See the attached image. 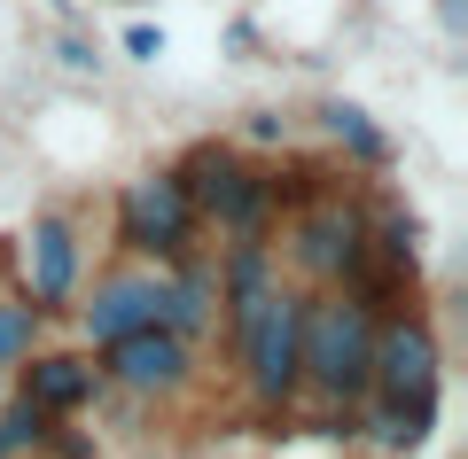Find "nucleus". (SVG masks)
I'll return each instance as SVG.
<instances>
[{
    "instance_id": "nucleus-10",
    "label": "nucleus",
    "mask_w": 468,
    "mask_h": 459,
    "mask_svg": "<svg viewBox=\"0 0 468 459\" xmlns=\"http://www.w3.org/2000/svg\"><path fill=\"white\" fill-rule=\"evenodd\" d=\"M8 390H16L24 405H39L48 421H70V412H86L110 381H101L94 350H32L24 366H8Z\"/></svg>"
},
{
    "instance_id": "nucleus-15",
    "label": "nucleus",
    "mask_w": 468,
    "mask_h": 459,
    "mask_svg": "<svg viewBox=\"0 0 468 459\" xmlns=\"http://www.w3.org/2000/svg\"><path fill=\"white\" fill-rule=\"evenodd\" d=\"M125 55H133V63H165V55H172L165 24H125Z\"/></svg>"
},
{
    "instance_id": "nucleus-18",
    "label": "nucleus",
    "mask_w": 468,
    "mask_h": 459,
    "mask_svg": "<svg viewBox=\"0 0 468 459\" xmlns=\"http://www.w3.org/2000/svg\"><path fill=\"white\" fill-rule=\"evenodd\" d=\"M437 24H445V32L461 39V32H468V0H437Z\"/></svg>"
},
{
    "instance_id": "nucleus-8",
    "label": "nucleus",
    "mask_w": 468,
    "mask_h": 459,
    "mask_svg": "<svg viewBox=\"0 0 468 459\" xmlns=\"http://www.w3.org/2000/svg\"><path fill=\"white\" fill-rule=\"evenodd\" d=\"M70 312H79L86 350L117 343V335H133V328H156L165 319V265H141V257L110 265V273H94V288H79Z\"/></svg>"
},
{
    "instance_id": "nucleus-16",
    "label": "nucleus",
    "mask_w": 468,
    "mask_h": 459,
    "mask_svg": "<svg viewBox=\"0 0 468 459\" xmlns=\"http://www.w3.org/2000/svg\"><path fill=\"white\" fill-rule=\"evenodd\" d=\"M242 141H258V148H289V117H282V110H250Z\"/></svg>"
},
{
    "instance_id": "nucleus-12",
    "label": "nucleus",
    "mask_w": 468,
    "mask_h": 459,
    "mask_svg": "<svg viewBox=\"0 0 468 459\" xmlns=\"http://www.w3.org/2000/svg\"><path fill=\"white\" fill-rule=\"evenodd\" d=\"M320 132H328V141L344 148V164H359V172H383V164H390V132L375 125L359 101H344V94L320 101Z\"/></svg>"
},
{
    "instance_id": "nucleus-19",
    "label": "nucleus",
    "mask_w": 468,
    "mask_h": 459,
    "mask_svg": "<svg viewBox=\"0 0 468 459\" xmlns=\"http://www.w3.org/2000/svg\"><path fill=\"white\" fill-rule=\"evenodd\" d=\"M0 397H8V366H0Z\"/></svg>"
},
{
    "instance_id": "nucleus-3",
    "label": "nucleus",
    "mask_w": 468,
    "mask_h": 459,
    "mask_svg": "<svg viewBox=\"0 0 468 459\" xmlns=\"http://www.w3.org/2000/svg\"><path fill=\"white\" fill-rule=\"evenodd\" d=\"M172 180H180L187 211H196L203 234H227V242H273V218H282V172L250 164L234 141H196L172 164Z\"/></svg>"
},
{
    "instance_id": "nucleus-4",
    "label": "nucleus",
    "mask_w": 468,
    "mask_h": 459,
    "mask_svg": "<svg viewBox=\"0 0 468 459\" xmlns=\"http://www.w3.org/2000/svg\"><path fill=\"white\" fill-rule=\"evenodd\" d=\"M234 359H242V390L266 421L297 412V390H304V288L297 280H273L266 304H258L242 328L227 335Z\"/></svg>"
},
{
    "instance_id": "nucleus-1",
    "label": "nucleus",
    "mask_w": 468,
    "mask_h": 459,
    "mask_svg": "<svg viewBox=\"0 0 468 459\" xmlns=\"http://www.w3.org/2000/svg\"><path fill=\"white\" fill-rule=\"evenodd\" d=\"M282 280L297 288H359L375 265V203L351 195V187H313V195L282 203Z\"/></svg>"
},
{
    "instance_id": "nucleus-2",
    "label": "nucleus",
    "mask_w": 468,
    "mask_h": 459,
    "mask_svg": "<svg viewBox=\"0 0 468 459\" xmlns=\"http://www.w3.org/2000/svg\"><path fill=\"white\" fill-rule=\"evenodd\" d=\"M375 319L383 304H367L359 288H304V390L328 412L335 436H351V412L367 397L375 374Z\"/></svg>"
},
{
    "instance_id": "nucleus-14",
    "label": "nucleus",
    "mask_w": 468,
    "mask_h": 459,
    "mask_svg": "<svg viewBox=\"0 0 468 459\" xmlns=\"http://www.w3.org/2000/svg\"><path fill=\"white\" fill-rule=\"evenodd\" d=\"M39 328H48V319L24 304V288H0V366H24V359H32Z\"/></svg>"
},
{
    "instance_id": "nucleus-20",
    "label": "nucleus",
    "mask_w": 468,
    "mask_h": 459,
    "mask_svg": "<svg viewBox=\"0 0 468 459\" xmlns=\"http://www.w3.org/2000/svg\"><path fill=\"white\" fill-rule=\"evenodd\" d=\"M55 8H63V0H55Z\"/></svg>"
},
{
    "instance_id": "nucleus-13",
    "label": "nucleus",
    "mask_w": 468,
    "mask_h": 459,
    "mask_svg": "<svg viewBox=\"0 0 468 459\" xmlns=\"http://www.w3.org/2000/svg\"><path fill=\"white\" fill-rule=\"evenodd\" d=\"M48 436H55V421L39 405H24L16 390L0 397V459H39V452H48Z\"/></svg>"
},
{
    "instance_id": "nucleus-6",
    "label": "nucleus",
    "mask_w": 468,
    "mask_h": 459,
    "mask_svg": "<svg viewBox=\"0 0 468 459\" xmlns=\"http://www.w3.org/2000/svg\"><path fill=\"white\" fill-rule=\"evenodd\" d=\"M117 249L141 257V265H180L187 249H203V226H196V211H187L172 164L117 187Z\"/></svg>"
},
{
    "instance_id": "nucleus-17",
    "label": "nucleus",
    "mask_w": 468,
    "mask_h": 459,
    "mask_svg": "<svg viewBox=\"0 0 468 459\" xmlns=\"http://www.w3.org/2000/svg\"><path fill=\"white\" fill-rule=\"evenodd\" d=\"M55 63H63V70H101V55H94V39L63 32V39H55Z\"/></svg>"
},
{
    "instance_id": "nucleus-11",
    "label": "nucleus",
    "mask_w": 468,
    "mask_h": 459,
    "mask_svg": "<svg viewBox=\"0 0 468 459\" xmlns=\"http://www.w3.org/2000/svg\"><path fill=\"white\" fill-rule=\"evenodd\" d=\"M156 328L187 335V343H203V335L218 328V273H211V249H187L180 265H165V319Z\"/></svg>"
},
{
    "instance_id": "nucleus-5",
    "label": "nucleus",
    "mask_w": 468,
    "mask_h": 459,
    "mask_svg": "<svg viewBox=\"0 0 468 459\" xmlns=\"http://www.w3.org/2000/svg\"><path fill=\"white\" fill-rule=\"evenodd\" d=\"M375 405H445V343H437L430 312L390 304L375 319V374H367Z\"/></svg>"
},
{
    "instance_id": "nucleus-7",
    "label": "nucleus",
    "mask_w": 468,
    "mask_h": 459,
    "mask_svg": "<svg viewBox=\"0 0 468 459\" xmlns=\"http://www.w3.org/2000/svg\"><path fill=\"white\" fill-rule=\"evenodd\" d=\"M16 288H24V304H32L39 319H55V312H70L79 304V288H86V242H79V218L70 211H39L32 226L16 234Z\"/></svg>"
},
{
    "instance_id": "nucleus-9",
    "label": "nucleus",
    "mask_w": 468,
    "mask_h": 459,
    "mask_svg": "<svg viewBox=\"0 0 468 459\" xmlns=\"http://www.w3.org/2000/svg\"><path fill=\"white\" fill-rule=\"evenodd\" d=\"M94 366H101L110 390L156 397V405H165V397H180L187 381H196V343L172 335V328H133V335H117V343H101Z\"/></svg>"
}]
</instances>
